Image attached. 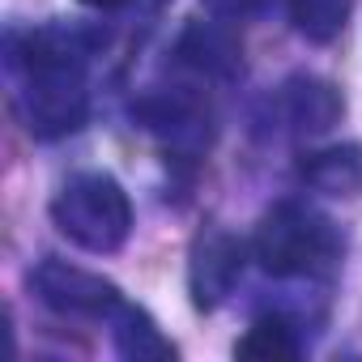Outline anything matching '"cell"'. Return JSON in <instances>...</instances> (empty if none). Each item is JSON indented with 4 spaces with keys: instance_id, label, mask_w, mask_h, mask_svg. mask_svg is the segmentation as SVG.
<instances>
[{
    "instance_id": "4fadbf2b",
    "label": "cell",
    "mask_w": 362,
    "mask_h": 362,
    "mask_svg": "<svg viewBox=\"0 0 362 362\" xmlns=\"http://www.w3.org/2000/svg\"><path fill=\"white\" fill-rule=\"evenodd\" d=\"M205 5V13L214 18V22H226V26H243V22H256V18H264L277 0H201Z\"/></svg>"
},
{
    "instance_id": "9c48e42d",
    "label": "cell",
    "mask_w": 362,
    "mask_h": 362,
    "mask_svg": "<svg viewBox=\"0 0 362 362\" xmlns=\"http://www.w3.org/2000/svg\"><path fill=\"white\" fill-rule=\"evenodd\" d=\"M298 179L311 192H324V197H337V201L362 197V145L345 141V145L311 149L298 162Z\"/></svg>"
},
{
    "instance_id": "277c9868",
    "label": "cell",
    "mask_w": 362,
    "mask_h": 362,
    "mask_svg": "<svg viewBox=\"0 0 362 362\" xmlns=\"http://www.w3.org/2000/svg\"><path fill=\"white\" fill-rule=\"evenodd\" d=\"M345 98L332 81L315 73H294L286 77L256 111V132L260 136H324L341 124Z\"/></svg>"
},
{
    "instance_id": "5bb4252c",
    "label": "cell",
    "mask_w": 362,
    "mask_h": 362,
    "mask_svg": "<svg viewBox=\"0 0 362 362\" xmlns=\"http://www.w3.org/2000/svg\"><path fill=\"white\" fill-rule=\"evenodd\" d=\"M81 5H90V9H119V5H128V0H81Z\"/></svg>"
},
{
    "instance_id": "8992f818",
    "label": "cell",
    "mask_w": 362,
    "mask_h": 362,
    "mask_svg": "<svg viewBox=\"0 0 362 362\" xmlns=\"http://www.w3.org/2000/svg\"><path fill=\"white\" fill-rule=\"evenodd\" d=\"M247 269V243L222 226H205L188 252V290L201 311L222 307Z\"/></svg>"
},
{
    "instance_id": "7a4b0ae2",
    "label": "cell",
    "mask_w": 362,
    "mask_h": 362,
    "mask_svg": "<svg viewBox=\"0 0 362 362\" xmlns=\"http://www.w3.org/2000/svg\"><path fill=\"white\" fill-rule=\"evenodd\" d=\"M345 243L341 230L332 226V218H324L320 209L303 205V201H277L252 239V256L260 260V269L269 277H320L332 273L341 260Z\"/></svg>"
},
{
    "instance_id": "8fae6325",
    "label": "cell",
    "mask_w": 362,
    "mask_h": 362,
    "mask_svg": "<svg viewBox=\"0 0 362 362\" xmlns=\"http://www.w3.org/2000/svg\"><path fill=\"white\" fill-rule=\"evenodd\" d=\"M239 358L252 362H290L303 354V337H298V320H290L286 311H264L252 320V328L239 337L235 345Z\"/></svg>"
},
{
    "instance_id": "3957f363",
    "label": "cell",
    "mask_w": 362,
    "mask_h": 362,
    "mask_svg": "<svg viewBox=\"0 0 362 362\" xmlns=\"http://www.w3.org/2000/svg\"><path fill=\"white\" fill-rule=\"evenodd\" d=\"M52 222L73 247L94 252V256H111L132 235V201L115 175L81 170L56 192Z\"/></svg>"
},
{
    "instance_id": "30bf717a",
    "label": "cell",
    "mask_w": 362,
    "mask_h": 362,
    "mask_svg": "<svg viewBox=\"0 0 362 362\" xmlns=\"http://www.w3.org/2000/svg\"><path fill=\"white\" fill-rule=\"evenodd\" d=\"M107 328H111V341H115V349L128 358V362H166V358H175V345L162 337V328L149 320V311H141L136 303H119V311L107 320Z\"/></svg>"
},
{
    "instance_id": "5b68a950",
    "label": "cell",
    "mask_w": 362,
    "mask_h": 362,
    "mask_svg": "<svg viewBox=\"0 0 362 362\" xmlns=\"http://www.w3.org/2000/svg\"><path fill=\"white\" fill-rule=\"evenodd\" d=\"M30 290L43 307L69 320H111L124 303V290L90 269H77L69 260H43L30 273Z\"/></svg>"
},
{
    "instance_id": "ba28073f",
    "label": "cell",
    "mask_w": 362,
    "mask_h": 362,
    "mask_svg": "<svg viewBox=\"0 0 362 362\" xmlns=\"http://www.w3.org/2000/svg\"><path fill=\"white\" fill-rule=\"evenodd\" d=\"M175 60L214 81H226L243 69V52L235 35L226 30V22H192L175 43Z\"/></svg>"
},
{
    "instance_id": "6da1fadb",
    "label": "cell",
    "mask_w": 362,
    "mask_h": 362,
    "mask_svg": "<svg viewBox=\"0 0 362 362\" xmlns=\"http://www.w3.org/2000/svg\"><path fill=\"white\" fill-rule=\"evenodd\" d=\"M90 35L73 26H39L9 39V73H13V103L30 136L56 141L86 124L90 90Z\"/></svg>"
},
{
    "instance_id": "52a82bcc",
    "label": "cell",
    "mask_w": 362,
    "mask_h": 362,
    "mask_svg": "<svg viewBox=\"0 0 362 362\" xmlns=\"http://www.w3.org/2000/svg\"><path fill=\"white\" fill-rule=\"evenodd\" d=\"M132 119L145 132H153L158 141H166L170 149H184V153H201L214 141V115L188 90H153V94L136 98Z\"/></svg>"
},
{
    "instance_id": "7c38bea8",
    "label": "cell",
    "mask_w": 362,
    "mask_h": 362,
    "mask_svg": "<svg viewBox=\"0 0 362 362\" xmlns=\"http://www.w3.org/2000/svg\"><path fill=\"white\" fill-rule=\"evenodd\" d=\"M354 13V0H290V22L307 43H332Z\"/></svg>"
}]
</instances>
